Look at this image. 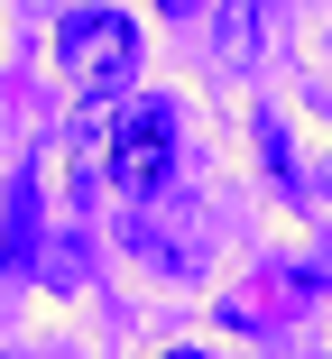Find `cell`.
I'll return each mask as SVG.
<instances>
[{"mask_svg": "<svg viewBox=\"0 0 332 359\" xmlns=\"http://www.w3.org/2000/svg\"><path fill=\"white\" fill-rule=\"evenodd\" d=\"M166 10H175V0H166Z\"/></svg>", "mask_w": 332, "mask_h": 359, "instance_id": "ba28073f", "label": "cell"}, {"mask_svg": "<svg viewBox=\"0 0 332 359\" xmlns=\"http://www.w3.org/2000/svg\"><path fill=\"white\" fill-rule=\"evenodd\" d=\"M258 157H268V175H277V184H296V157H286V120H277V111H258Z\"/></svg>", "mask_w": 332, "mask_h": 359, "instance_id": "5b68a950", "label": "cell"}, {"mask_svg": "<svg viewBox=\"0 0 332 359\" xmlns=\"http://www.w3.org/2000/svg\"><path fill=\"white\" fill-rule=\"evenodd\" d=\"M222 55H258V10L249 0H222Z\"/></svg>", "mask_w": 332, "mask_h": 359, "instance_id": "277c9868", "label": "cell"}, {"mask_svg": "<svg viewBox=\"0 0 332 359\" xmlns=\"http://www.w3.org/2000/svg\"><path fill=\"white\" fill-rule=\"evenodd\" d=\"M157 359H213V350H157Z\"/></svg>", "mask_w": 332, "mask_h": 359, "instance_id": "52a82bcc", "label": "cell"}, {"mask_svg": "<svg viewBox=\"0 0 332 359\" xmlns=\"http://www.w3.org/2000/svg\"><path fill=\"white\" fill-rule=\"evenodd\" d=\"M314 194H332V157H323V166H314Z\"/></svg>", "mask_w": 332, "mask_h": 359, "instance_id": "8992f818", "label": "cell"}, {"mask_svg": "<svg viewBox=\"0 0 332 359\" xmlns=\"http://www.w3.org/2000/svg\"><path fill=\"white\" fill-rule=\"evenodd\" d=\"M0 240H10V267H28V240H37V194H28V175L10 184V222H0Z\"/></svg>", "mask_w": 332, "mask_h": 359, "instance_id": "3957f363", "label": "cell"}, {"mask_svg": "<svg viewBox=\"0 0 332 359\" xmlns=\"http://www.w3.org/2000/svg\"><path fill=\"white\" fill-rule=\"evenodd\" d=\"M166 166H175V111H166V102L111 111V129H102V184L129 194V203H148V194L166 184Z\"/></svg>", "mask_w": 332, "mask_h": 359, "instance_id": "7a4b0ae2", "label": "cell"}, {"mask_svg": "<svg viewBox=\"0 0 332 359\" xmlns=\"http://www.w3.org/2000/svg\"><path fill=\"white\" fill-rule=\"evenodd\" d=\"M55 65H65L84 93H120L129 74H139V19L111 10V0L65 10V19H55Z\"/></svg>", "mask_w": 332, "mask_h": 359, "instance_id": "6da1fadb", "label": "cell"}]
</instances>
